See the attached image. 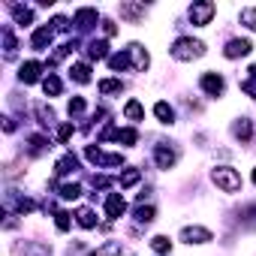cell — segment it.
<instances>
[{
  "instance_id": "4dcf8cb0",
  "label": "cell",
  "mask_w": 256,
  "mask_h": 256,
  "mask_svg": "<svg viewBox=\"0 0 256 256\" xmlns=\"http://www.w3.org/2000/svg\"><path fill=\"white\" fill-rule=\"evenodd\" d=\"M108 66H112L114 72H120V70H133V64H130V54H126V48H124V52H114V54L108 58Z\"/></svg>"
},
{
  "instance_id": "8fae6325",
  "label": "cell",
  "mask_w": 256,
  "mask_h": 256,
  "mask_svg": "<svg viewBox=\"0 0 256 256\" xmlns=\"http://www.w3.org/2000/svg\"><path fill=\"white\" fill-rule=\"evenodd\" d=\"M178 238L184 244H208V241H214V232L205 229V226H184Z\"/></svg>"
},
{
  "instance_id": "f1b7e54d",
  "label": "cell",
  "mask_w": 256,
  "mask_h": 256,
  "mask_svg": "<svg viewBox=\"0 0 256 256\" xmlns=\"http://www.w3.org/2000/svg\"><path fill=\"white\" fill-rule=\"evenodd\" d=\"M142 181V172L139 169H124L120 175H118V184H120V190H126V187H136Z\"/></svg>"
},
{
  "instance_id": "b9f144b4",
  "label": "cell",
  "mask_w": 256,
  "mask_h": 256,
  "mask_svg": "<svg viewBox=\"0 0 256 256\" xmlns=\"http://www.w3.org/2000/svg\"><path fill=\"white\" fill-rule=\"evenodd\" d=\"M102 34H106V36H114V34H118V24H114L112 18H102Z\"/></svg>"
},
{
  "instance_id": "603a6c76",
  "label": "cell",
  "mask_w": 256,
  "mask_h": 256,
  "mask_svg": "<svg viewBox=\"0 0 256 256\" xmlns=\"http://www.w3.org/2000/svg\"><path fill=\"white\" fill-rule=\"evenodd\" d=\"M78 169V157L70 151V154H64L58 163H54V178H64V175H72Z\"/></svg>"
},
{
  "instance_id": "9c48e42d",
  "label": "cell",
  "mask_w": 256,
  "mask_h": 256,
  "mask_svg": "<svg viewBox=\"0 0 256 256\" xmlns=\"http://www.w3.org/2000/svg\"><path fill=\"white\" fill-rule=\"evenodd\" d=\"M96 22H100V12H96L94 6H82V10H76V16H72V24H76L78 34H88Z\"/></svg>"
},
{
  "instance_id": "4316f807",
  "label": "cell",
  "mask_w": 256,
  "mask_h": 256,
  "mask_svg": "<svg viewBox=\"0 0 256 256\" xmlns=\"http://www.w3.org/2000/svg\"><path fill=\"white\" fill-rule=\"evenodd\" d=\"M0 36H4V54L12 60V58H16V48H18L16 36H12V28H10V24H4V28H0Z\"/></svg>"
},
{
  "instance_id": "3957f363",
  "label": "cell",
  "mask_w": 256,
  "mask_h": 256,
  "mask_svg": "<svg viewBox=\"0 0 256 256\" xmlns=\"http://www.w3.org/2000/svg\"><path fill=\"white\" fill-rule=\"evenodd\" d=\"M102 142H120L126 148H133L139 142V130H133V126H106V130L100 133Z\"/></svg>"
},
{
  "instance_id": "52a82bcc",
  "label": "cell",
  "mask_w": 256,
  "mask_h": 256,
  "mask_svg": "<svg viewBox=\"0 0 256 256\" xmlns=\"http://www.w3.org/2000/svg\"><path fill=\"white\" fill-rule=\"evenodd\" d=\"M154 163H157V169L169 172V169L178 163V148H172V145H166V142L154 145Z\"/></svg>"
},
{
  "instance_id": "cb8c5ba5",
  "label": "cell",
  "mask_w": 256,
  "mask_h": 256,
  "mask_svg": "<svg viewBox=\"0 0 256 256\" xmlns=\"http://www.w3.org/2000/svg\"><path fill=\"white\" fill-rule=\"evenodd\" d=\"M70 78H72L76 84H88V82H90V64H88V60H76V64L70 66Z\"/></svg>"
},
{
  "instance_id": "6da1fadb",
  "label": "cell",
  "mask_w": 256,
  "mask_h": 256,
  "mask_svg": "<svg viewBox=\"0 0 256 256\" xmlns=\"http://www.w3.org/2000/svg\"><path fill=\"white\" fill-rule=\"evenodd\" d=\"M169 54L175 58V60H196V58H202L205 54V42L202 40H193V36H178L172 46H169Z\"/></svg>"
},
{
  "instance_id": "7a4b0ae2",
  "label": "cell",
  "mask_w": 256,
  "mask_h": 256,
  "mask_svg": "<svg viewBox=\"0 0 256 256\" xmlns=\"http://www.w3.org/2000/svg\"><path fill=\"white\" fill-rule=\"evenodd\" d=\"M211 181L217 184V190H223V193H229V196H235V193H241V172L238 169H232V166H214L211 169Z\"/></svg>"
},
{
  "instance_id": "4fadbf2b",
  "label": "cell",
  "mask_w": 256,
  "mask_h": 256,
  "mask_svg": "<svg viewBox=\"0 0 256 256\" xmlns=\"http://www.w3.org/2000/svg\"><path fill=\"white\" fill-rule=\"evenodd\" d=\"M253 52V42L250 40H244V36H238V40H229L226 42V48H223V58H229V60H238V58H247Z\"/></svg>"
},
{
  "instance_id": "f35d334b",
  "label": "cell",
  "mask_w": 256,
  "mask_h": 256,
  "mask_svg": "<svg viewBox=\"0 0 256 256\" xmlns=\"http://www.w3.org/2000/svg\"><path fill=\"white\" fill-rule=\"evenodd\" d=\"M84 108H88L84 96H72V100L66 102V112H70V118H82V114H84Z\"/></svg>"
},
{
  "instance_id": "f6af8a7d",
  "label": "cell",
  "mask_w": 256,
  "mask_h": 256,
  "mask_svg": "<svg viewBox=\"0 0 256 256\" xmlns=\"http://www.w3.org/2000/svg\"><path fill=\"white\" fill-rule=\"evenodd\" d=\"M4 133H16V120L12 118H4Z\"/></svg>"
},
{
  "instance_id": "277c9868",
  "label": "cell",
  "mask_w": 256,
  "mask_h": 256,
  "mask_svg": "<svg viewBox=\"0 0 256 256\" xmlns=\"http://www.w3.org/2000/svg\"><path fill=\"white\" fill-rule=\"evenodd\" d=\"M84 157H88L94 166H100V169H114V166H124V154H106L100 145H88V148H84Z\"/></svg>"
},
{
  "instance_id": "2e32d148",
  "label": "cell",
  "mask_w": 256,
  "mask_h": 256,
  "mask_svg": "<svg viewBox=\"0 0 256 256\" xmlns=\"http://www.w3.org/2000/svg\"><path fill=\"white\" fill-rule=\"evenodd\" d=\"M10 12H12V22H16L18 28H34V18H36V12H34V6H22V4H10Z\"/></svg>"
},
{
  "instance_id": "d6a6232c",
  "label": "cell",
  "mask_w": 256,
  "mask_h": 256,
  "mask_svg": "<svg viewBox=\"0 0 256 256\" xmlns=\"http://www.w3.org/2000/svg\"><path fill=\"white\" fill-rule=\"evenodd\" d=\"M96 88H100L102 96H112V94H120V90H124V82H120V78H102Z\"/></svg>"
},
{
  "instance_id": "bcb514c9",
  "label": "cell",
  "mask_w": 256,
  "mask_h": 256,
  "mask_svg": "<svg viewBox=\"0 0 256 256\" xmlns=\"http://www.w3.org/2000/svg\"><path fill=\"white\" fill-rule=\"evenodd\" d=\"M253 184H256V169H253Z\"/></svg>"
},
{
  "instance_id": "5b68a950",
  "label": "cell",
  "mask_w": 256,
  "mask_h": 256,
  "mask_svg": "<svg viewBox=\"0 0 256 256\" xmlns=\"http://www.w3.org/2000/svg\"><path fill=\"white\" fill-rule=\"evenodd\" d=\"M214 12H217V4H211V0H199V4H193V6L187 10L190 22H193L196 28H208L211 18H214Z\"/></svg>"
},
{
  "instance_id": "1f68e13d",
  "label": "cell",
  "mask_w": 256,
  "mask_h": 256,
  "mask_svg": "<svg viewBox=\"0 0 256 256\" xmlns=\"http://www.w3.org/2000/svg\"><path fill=\"white\" fill-rule=\"evenodd\" d=\"M42 90H46V96H60L64 84H60V78H58L54 72H48V76L42 78Z\"/></svg>"
},
{
  "instance_id": "f546056e",
  "label": "cell",
  "mask_w": 256,
  "mask_h": 256,
  "mask_svg": "<svg viewBox=\"0 0 256 256\" xmlns=\"http://www.w3.org/2000/svg\"><path fill=\"white\" fill-rule=\"evenodd\" d=\"M76 223H78L82 229H94V226H96V211H94V208H78V211H76Z\"/></svg>"
},
{
  "instance_id": "d6986e66",
  "label": "cell",
  "mask_w": 256,
  "mask_h": 256,
  "mask_svg": "<svg viewBox=\"0 0 256 256\" xmlns=\"http://www.w3.org/2000/svg\"><path fill=\"white\" fill-rule=\"evenodd\" d=\"M52 187L58 190V196H60L64 202H76V199L82 196V184H78V181H64V184L52 181Z\"/></svg>"
},
{
  "instance_id": "44dd1931",
  "label": "cell",
  "mask_w": 256,
  "mask_h": 256,
  "mask_svg": "<svg viewBox=\"0 0 256 256\" xmlns=\"http://www.w3.org/2000/svg\"><path fill=\"white\" fill-rule=\"evenodd\" d=\"M48 148H52V139H48V136H42V133L28 136V154H30V157H42Z\"/></svg>"
},
{
  "instance_id": "30bf717a",
  "label": "cell",
  "mask_w": 256,
  "mask_h": 256,
  "mask_svg": "<svg viewBox=\"0 0 256 256\" xmlns=\"http://www.w3.org/2000/svg\"><path fill=\"white\" fill-rule=\"evenodd\" d=\"M42 72H46V66L40 64V60H24L22 66H18V82H24V84H42Z\"/></svg>"
},
{
  "instance_id": "ab89813d",
  "label": "cell",
  "mask_w": 256,
  "mask_h": 256,
  "mask_svg": "<svg viewBox=\"0 0 256 256\" xmlns=\"http://www.w3.org/2000/svg\"><path fill=\"white\" fill-rule=\"evenodd\" d=\"M70 217H72V214H66V211H58V214H54V226H58V232H70Z\"/></svg>"
},
{
  "instance_id": "74e56055",
  "label": "cell",
  "mask_w": 256,
  "mask_h": 256,
  "mask_svg": "<svg viewBox=\"0 0 256 256\" xmlns=\"http://www.w3.org/2000/svg\"><path fill=\"white\" fill-rule=\"evenodd\" d=\"M247 72H250V76H247V78L241 82V90H244V94H247L250 100H256V64H253V66H250Z\"/></svg>"
},
{
  "instance_id": "d590c367",
  "label": "cell",
  "mask_w": 256,
  "mask_h": 256,
  "mask_svg": "<svg viewBox=\"0 0 256 256\" xmlns=\"http://www.w3.org/2000/svg\"><path fill=\"white\" fill-rule=\"evenodd\" d=\"M34 112H36V118H40V124H42V126H52V124H54V112H52L46 102H36V106H34Z\"/></svg>"
},
{
  "instance_id": "60d3db41",
  "label": "cell",
  "mask_w": 256,
  "mask_h": 256,
  "mask_svg": "<svg viewBox=\"0 0 256 256\" xmlns=\"http://www.w3.org/2000/svg\"><path fill=\"white\" fill-rule=\"evenodd\" d=\"M72 133H76V126H72V124H64V126H60V130H58V142H60V145H66Z\"/></svg>"
},
{
  "instance_id": "7bdbcfd3",
  "label": "cell",
  "mask_w": 256,
  "mask_h": 256,
  "mask_svg": "<svg viewBox=\"0 0 256 256\" xmlns=\"http://www.w3.org/2000/svg\"><path fill=\"white\" fill-rule=\"evenodd\" d=\"M52 28H54V30H66V28H70V22H66L64 16H54V18H52Z\"/></svg>"
},
{
  "instance_id": "ffe728a7",
  "label": "cell",
  "mask_w": 256,
  "mask_h": 256,
  "mask_svg": "<svg viewBox=\"0 0 256 256\" xmlns=\"http://www.w3.org/2000/svg\"><path fill=\"white\" fill-rule=\"evenodd\" d=\"M16 250L22 256H52V244H46V241H22Z\"/></svg>"
},
{
  "instance_id": "484cf974",
  "label": "cell",
  "mask_w": 256,
  "mask_h": 256,
  "mask_svg": "<svg viewBox=\"0 0 256 256\" xmlns=\"http://www.w3.org/2000/svg\"><path fill=\"white\" fill-rule=\"evenodd\" d=\"M154 118H157L163 126H172V124H175V108H172L166 100H160V102L154 106Z\"/></svg>"
},
{
  "instance_id": "9a60e30c",
  "label": "cell",
  "mask_w": 256,
  "mask_h": 256,
  "mask_svg": "<svg viewBox=\"0 0 256 256\" xmlns=\"http://www.w3.org/2000/svg\"><path fill=\"white\" fill-rule=\"evenodd\" d=\"M126 214V199H124V193H108L106 196V217L108 220H118V217H124Z\"/></svg>"
},
{
  "instance_id": "ba28073f",
  "label": "cell",
  "mask_w": 256,
  "mask_h": 256,
  "mask_svg": "<svg viewBox=\"0 0 256 256\" xmlns=\"http://www.w3.org/2000/svg\"><path fill=\"white\" fill-rule=\"evenodd\" d=\"M229 133L238 145H250L253 142V120L250 118H235L232 126H229Z\"/></svg>"
},
{
  "instance_id": "5bb4252c",
  "label": "cell",
  "mask_w": 256,
  "mask_h": 256,
  "mask_svg": "<svg viewBox=\"0 0 256 256\" xmlns=\"http://www.w3.org/2000/svg\"><path fill=\"white\" fill-rule=\"evenodd\" d=\"M52 40H54V28H52V24H40V28L34 30V36H30V48H34V52H46V48L52 46Z\"/></svg>"
},
{
  "instance_id": "83f0119b",
  "label": "cell",
  "mask_w": 256,
  "mask_h": 256,
  "mask_svg": "<svg viewBox=\"0 0 256 256\" xmlns=\"http://www.w3.org/2000/svg\"><path fill=\"white\" fill-rule=\"evenodd\" d=\"M120 253H124L120 241H106V244H100V247L90 250V256H120Z\"/></svg>"
},
{
  "instance_id": "8992f818",
  "label": "cell",
  "mask_w": 256,
  "mask_h": 256,
  "mask_svg": "<svg viewBox=\"0 0 256 256\" xmlns=\"http://www.w3.org/2000/svg\"><path fill=\"white\" fill-rule=\"evenodd\" d=\"M199 88H202V94L205 96H223V90H226V78L220 76V72H214V70H208V72H202L199 76Z\"/></svg>"
},
{
  "instance_id": "ee69618b",
  "label": "cell",
  "mask_w": 256,
  "mask_h": 256,
  "mask_svg": "<svg viewBox=\"0 0 256 256\" xmlns=\"http://www.w3.org/2000/svg\"><path fill=\"white\" fill-rule=\"evenodd\" d=\"M112 184V178H106V175H94V187H100V190H106Z\"/></svg>"
},
{
  "instance_id": "8d00e7d4",
  "label": "cell",
  "mask_w": 256,
  "mask_h": 256,
  "mask_svg": "<svg viewBox=\"0 0 256 256\" xmlns=\"http://www.w3.org/2000/svg\"><path fill=\"white\" fill-rule=\"evenodd\" d=\"M154 217H157V208L154 205H139L136 208V223H154Z\"/></svg>"
},
{
  "instance_id": "e0dca14e",
  "label": "cell",
  "mask_w": 256,
  "mask_h": 256,
  "mask_svg": "<svg viewBox=\"0 0 256 256\" xmlns=\"http://www.w3.org/2000/svg\"><path fill=\"white\" fill-rule=\"evenodd\" d=\"M118 12H120V18H126L130 24H136V22H142L148 16V6L145 4H120Z\"/></svg>"
},
{
  "instance_id": "7c38bea8",
  "label": "cell",
  "mask_w": 256,
  "mask_h": 256,
  "mask_svg": "<svg viewBox=\"0 0 256 256\" xmlns=\"http://www.w3.org/2000/svg\"><path fill=\"white\" fill-rule=\"evenodd\" d=\"M126 54H130V64H133L136 72H145V70L151 66V54L145 52L142 42H130V46H126Z\"/></svg>"
},
{
  "instance_id": "e575fe53",
  "label": "cell",
  "mask_w": 256,
  "mask_h": 256,
  "mask_svg": "<svg viewBox=\"0 0 256 256\" xmlns=\"http://www.w3.org/2000/svg\"><path fill=\"white\" fill-rule=\"evenodd\" d=\"M238 22H241L247 30H253V34H256V6H244V10L238 12Z\"/></svg>"
},
{
  "instance_id": "ac0fdd59",
  "label": "cell",
  "mask_w": 256,
  "mask_h": 256,
  "mask_svg": "<svg viewBox=\"0 0 256 256\" xmlns=\"http://www.w3.org/2000/svg\"><path fill=\"white\" fill-rule=\"evenodd\" d=\"M238 226L247 232H256V202H244L238 208Z\"/></svg>"
},
{
  "instance_id": "7402d4cb",
  "label": "cell",
  "mask_w": 256,
  "mask_h": 256,
  "mask_svg": "<svg viewBox=\"0 0 256 256\" xmlns=\"http://www.w3.org/2000/svg\"><path fill=\"white\" fill-rule=\"evenodd\" d=\"M84 54H88V60H108V58H112L106 40H90L88 48H84Z\"/></svg>"
},
{
  "instance_id": "836d02e7",
  "label": "cell",
  "mask_w": 256,
  "mask_h": 256,
  "mask_svg": "<svg viewBox=\"0 0 256 256\" xmlns=\"http://www.w3.org/2000/svg\"><path fill=\"white\" fill-rule=\"evenodd\" d=\"M151 250H154L157 256H169V253H172V241H169L166 235H154V238H151Z\"/></svg>"
},
{
  "instance_id": "d4e9b609",
  "label": "cell",
  "mask_w": 256,
  "mask_h": 256,
  "mask_svg": "<svg viewBox=\"0 0 256 256\" xmlns=\"http://www.w3.org/2000/svg\"><path fill=\"white\" fill-rule=\"evenodd\" d=\"M124 118L133 120V124L145 120V106H142L139 100H126V102H124Z\"/></svg>"
}]
</instances>
